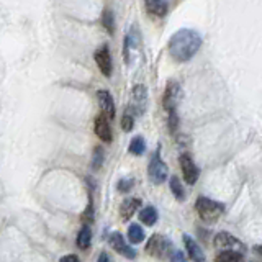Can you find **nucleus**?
Returning <instances> with one entry per match:
<instances>
[{
  "label": "nucleus",
  "instance_id": "1",
  "mask_svg": "<svg viewBox=\"0 0 262 262\" xmlns=\"http://www.w3.org/2000/svg\"><path fill=\"white\" fill-rule=\"evenodd\" d=\"M202 43H203L202 36H200V33H197L195 30L182 28L171 36L167 49L175 63H187V61L194 58L198 53V49L202 48Z\"/></svg>",
  "mask_w": 262,
  "mask_h": 262
},
{
  "label": "nucleus",
  "instance_id": "2",
  "mask_svg": "<svg viewBox=\"0 0 262 262\" xmlns=\"http://www.w3.org/2000/svg\"><path fill=\"white\" fill-rule=\"evenodd\" d=\"M195 208L202 221L210 223V225L212 223H217L223 217V213H225V205L206 197H198L195 202Z\"/></svg>",
  "mask_w": 262,
  "mask_h": 262
},
{
  "label": "nucleus",
  "instance_id": "3",
  "mask_svg": "<svg viewBox=\"0 0 262 262\" xmlns=\"http://www.w3.org/2000/svg\"><path fill=\"white\" fill-rule=\"evenodd\" d=\"M148 175H149L151 182L156 184V186H161V184H164L167 180L169 167H167V164L164 163V161L161 159V149L159 148L151 156L149 166H148Z\"/></svg>",
  "mask_w": 262,
  "mask_h": 262
},
{
  "label": "nucleus",
  "instance_id": "4",
  "mask_svg": "<svg viewBox=\"0 0 262 262\" xmlns=\"http://www.w3.org/2000/svg\"><path fill=\"white\" fill-rule=\"evenodd\" d=\"M172 251V244L163 234H152L146 244V252L156 259H166Z\"/></svg>",
  "mask_w": 262,
  "mask_h": 262
},
{
  "label": "nucleus",
  "instance_id": "5",
  "mask_svg": "<svg viewBox=\"0 0 262 262\" xmlns=\"http://www.w3.org/2000/svg\"><path fill=\"white\" fill-rule=\"evenodd\" d=\"M182 98V87L180 84L177 81H169L166 90H164V95H163V105H164V110L169 112H177V105H179Z\"/></svg>",
  "mask_w": 262,
  "mask_h": 262
},
{
  "label": "nucleus",
  "instance_id": "6",
  "mask_svg": "<svg viewBox=\"0 0 262 262\" xmlns=\"http://www.w3.org/2000/svg\"><path fill=\"white\" fill-rule=\"evenodd\" d=\"M146 105H148V90H146L143 84H138L133 89V94H131V103L128 112L133 115H143Z\"/></svg>",
  "mask_w": 262,
  "mask_h": 262
},
{
  "label": "nucleus",
  "instance_id": "7",
  "mask_svg": "<svg viewBox=\"0 0 262 262\" xmlns=\"http://www.w3.org/2000/svg\"><path fill=\"white\" fill-rule=\"evenodd\" d=\"M179 163H180L182 175H184V179H186V182L189 184V186H194V184H197L200 171H198V167L195 166L194 159L190 158V154L182 152L180 158H179Z\"/></svg>",
  "mask_w": 262,
  "mask_h": 262
},
{
  "label": "nucleus",
  "instance_id": "8",
  "mask_svg": "<svg viewBox=\"0 0 262 262\" xmlns=\"http://www.w3.org/2000/svg\"><path fill=\"white\" fill-rule=\"evenodd\" d=\"M95 63L100 69V72H102L105 77H110L112 75V71H113V64H112V56H110V49L109 46L103 44L100 46V48L95 51Z\"/></svg>",
  "mask_w": 262,
  "mask_h": 262
},
{
  "label": "nucleus",
  "instance_id": "9",
  "mask_svg": "<svg viewBox=\"0 0 262 262\" xmlns=\"http://www.w3.org/2000/svg\"><path fill=\"white\" fill-rule=\"evenodd\" d=\"M213 244L217 246L218 249H233V251H243L244 249V244L238 240V238L231 236L229 233H226V231H221V233H218L217 236L213 238Z\"/></svg>",
  "mask_w": 262,
  "mask_h": 262
},
{
  "label": "nucleus",
  "instance_id": "10",
  "mask_svg": "<svg viewBox=\"0 0 262 262\" xmlns=\"http://www.w3.org/2000/svg\"><path fill=\"white\" fill-rule=\"evenodd\" d=\"M140 43H141V38H140V33H138V28L133 27L125 38V48H123V56H125L126 64L131 63V58L140 49Z\"/></svg>",
  "mask_w": 262,
  "mask_h": 262
},
{
  "label": "nucleus",
  "instance_id": "11",
  "mask_svg": "<svg viewBox=\"0 0 262 262\" xmlns=\"http://www.w3.org/2000/svg\"><path fill=\"white\" fill-rule=\"evenodd\" d=\"M109 243H110V246L113 248V251H117L118 254H121L123 257H126V259H135L136 257V251L131 248L129 244H126L125 238H123L120 233H117V231L110 234Z\"/></svg>",
  "mask_w": 262,
  "mask_h": 262
},
{
  "label": "nucleus",
  "instance_id": "12",
  "mask_svg": "<svg viewBox=\"0 0 262 262\" xmlns=\"http://www.w3.org/2000/svg\"><path fill=\"white\" fill-rule=\"evenodd\" d=\"M94 129H95V135H97L103 143H112V138H113V136H112L110 121H109V118H107L103 113H100L98 117L95 118Z\"/></svg>",
  "mask_w": 262,
  "mask_h": 262
},
{
  "label": "nucleus",
  "instance_id": "13",
  "mask_svg": "<svg viewBox=\"0 0 262 262\" xmlns=\"http://www.w3.org/2000/svg\"><path fill=\"white\" fill-rule=\"evenodd\" d=\"M97 100H98L100 109H102V113L109 120H113L115 118V102H113V97H112L110 92L109 90H98Z\"/></svg>",
  "mask_w": 262,
  "mask_h": 262
},
{
  "label": "nucleus",
  "instance_id": "14",
  "mask_svg": "<svg viewBox=\"0 0 262 262\" xmlns=\"http://www.w3.org/2000/svg\"><path fill=\"white\" fill-rule=\"evenodd\" d=\"M184 244H186V249L189 257L194 260V262H205V254L200 248V244L194 240L192 236L189 234H184Z\"/></svg>",
  "mask_w": 262,
  "mask_h": 262
},
{
  "label": "nucleus",
  "instance_id": "15",
  "mask_svg": "<svg viewBox=\"0 0 262 262\" xmlns=\"http://www.w3.org/2000/svg\"><path fill=\"white\" fill-rule=\"evenodd\" d=\"M140 206H141V200L140 198H135V197L126 198L120 206V217L125 221H128L138 212V208H140Z\"/></svg>",
  "mask_w": 262,
  "mask_h": 262
},
{
  "label": "nucleus",
  "instance_id": "16",
  "mask_svg": "<svg viewBox=\"0 0 262 262\" xmlns=\"http://www.w3.org/2000/svg\"><path fill=\"white\" fill-rule=\"evenodd\" d=\"M146 10L148 13L154 15V17H166V13L169 10L167 0H144Z\"/></svg>",
  "mask_w": 262,
  "mask_h": 262
},
{
  "label": "nucleus",
  "instance_id": "17",
  "mask_svg": "<svg viewBox=\"0 0 262 262\" xmlns=\"http://www.w3.org/2000/svg\"><path fill=\"white\" fill-rule=\"evenodd\" d=\"M158 218H159V213L154 206H146L140 212V220L146 226H154L158 223Z\"/></svg>",
  "mask_w": 262,
  "mask_h": 262
},
{
  "label": "nucleus",
  "instance_id": "18",
  "mask_svg": "<svg viewBox=\"0 0 262 262\" xmlns=\"http://www.w3.org/2000/svg\"><path fill=\"white\" fill-rule=\"evenodd\" d=\"M90 243H92V231H90V226L89 225H84L79 231V234H77V246H79V249H89L90 248Z\"/></svg>",
  "mask_w": 262,
  "mask_h": 262
},
{
  "label": "nucleus",
  "instance_id": "19",
  "mask_svg": "<svg viewBox=\"0 0 262 262\" xmlns=\"http://www.w3.org/2000/svg\"><path fill=\"white\" fill-rule=\"evenodd\" d=\"M215 262H244V257L240 251H233V249H226L220 252Z\"/></svg>",
  "mask_w": 262,
  "mask_h": 262
},
{
  "label": "nucleus",
  "instance_id": "20",
  "mask_svg": "<svg viewBox=\"0 0 262 262\" xmlns=\"http://www.w3.org/2000/svg\"><path fill=\"white\" fill-rule=\"evenodd\" d=\"M128 240L131 244H140L144 241V231L143 228L138 225V223H133V225H129L128 228Z\"/></svg>",
  "mask_w": 262,
  "mask_h": 262
},
{
  "label": "nucleus",
  "instance_id": "21",
  "mask_svg": "<svg viewBox=\"0 0 262 262\" xmlns=\"http://www.w3.org/2000/svg\"><path fill=\"white\" fill-rule=\"evenodd\" d=\"M169 186H171V192L172 195L179 200V202H184L186 200V190H184V186L179 177H171V180H169Z\"/></svg>",
  "mask_w": 262,
  "mask_h": 262
},
{
  "label": "nucleus",
  "instance_id": "22",
  "mask_svg": "<svg viewBox=\"0 0 262 262\" xmlns=\"http://www.w3.org/2000/svg\"><path fill=\"white\" fill-rule=\"evenodd\" d=\"M146 151V141L143 136H135L129 143V152L135 154V156H141Z\"/></svg>",
  "mask_w": 262,
  "mask_h": 262
},
{
  "label": "nucleus",
  "instance_id": "23",
  "mask_svg": "<svg viewBox=\"0 0 262 262\" xmlns=\"http://www.w3.org/2000/svg\"><path fill=\"white\" fill-rule=\"evenodd\" d=\"M102 25L105 27V30L109 33H113L115 32V20H113V12L107 9L102 15Z\"/></svg>",
  "mask_w": 262,
  "mask_h": 262
},
{
  "label": "nucleus",
  "instance_id": "24",
  "mask_svg": "<svg viewBox=\"0 0 262 262\" xmlns=\"http://www.w3.org/2000/svg\"><path fill=\"white\" fill-rule=\"evenodd\" d=\"M103 159H105V152H103L102 148H100V146H97V148L94 149V158H92V169L98 171V169L102 167V164H103Z\"/></svg>",
  "mask_w": 262,
  "mask_h": 262
},
{
  "label": "nucleus",
  "instance_id": "25",
  "mask_svg": "<svg viewBox=\"0 0 262 262\" xmlns=\"http://www.w3.org/2000/svg\"><path fill=\"white\" fill-rule=\"evenodd\" d=\"M135 126V115L133 113H129V112H125V115H123V118H121V128L123 131H131Z\"/></svg>",
  "mask_w": 262,
  "mask_h": 262
},
{
  "label": "nucleus",
  "instance_id": "26",
  "mask_svg": "<svg viewBox=\"0 0 262 262\" xmlns=\"http://www.w3.org/2000/svg\"><path fill=\"white\" fill-rule=\"evenodd\" d=\"M169 118H167V125H169V131L172 135H175L177 126H179V117H177V112H169Z\"/></svg>",
  "mask_w": 262,
  "mask_h": 262
},
{
  "label": "nucleus",
  "instance_id": "27",
  "mask_svg": "<svg viewBox=\"0 0 262 262\" xmlns=\"http://www.w3.org/2000/svg\"><path fill=\"white\" fill-rule=\"evenodd\" d=\"M82 220L86 225H90L94 221V205H92V197L89 198V205H87V210L82 213Z\"/></svg>",
  "mask_w": 262,
  "mask_h": 262
},
{
  "label": "nucleus",
  "instance_id": "28",
  "mask_svg": "<svg viewBox=\"0 0 262 262\" xmlns=\"http://www.w3.org/2000/svg\"><path fill=\"white\" fill-rule=\"evenodd\" d=\"M133 186H135V180L133 179H121L120 182H118V190L121 192V194H126V192H129L131 189H133Z\"/></svg>",
  "mask_w": 262,
  "mask_h": 262
},
{
  "label": "nucleus",
  "instance_id": "29",
  "mask_svg": "<svg viewBox=\"0 0 262 262\" xmlns=\"http://www.w3.org/2000/svg\"><path fill=\"white\" fill-rule=\"evenodd\" d=\"M171 262H189V260H187L186 256H184L182 251H175V252H172V256H171Z\"/></svg>",
  "mask_w": 262,
  "mask_h": 262
},
{
  "label": "nucleus",
  "instance_id": "30",
  "mask_svg": "<svg viewBox=\"0 0 262 262\" xmlns=\"http://www.w3.org/2000/svg\"><path fill=\"white\" fill-rule=\"evenodd\" d=\"M59 262H81V260H79V257L75 256V254H67V256L61 257Z\"/></svg>",
  "mask_w": 262,
  "mask_h": 262
},
{
  "label": "nucleus",
  "instance_id": "31",
  "mask_svg": "<svg viewBox=\"0 0 262 262\" xmlns=\"http://www.w3.org/2000/svg\"><path fill=\"white\" fill-rule=\"evenodd\" d=\"M97 262H110L109 254H107V252H102V254H100V257H98V260H97Z\"/></svg>",
  "mask_w": 262,
  "mask_h": 262
},
{
  "label": "nucleus",
  "instance_id": "32",
  "mask_svg": "<svg viewBox=\"0 0 262 262\" xmlns=\"http://www.w3.org/2000/svg\"><path fill=\"white\" fill-rule=\"evenodd\" d=\"M252 251L256 252V254H259V256L262 257V246H256V248H254Z\"/></svg>",
  "mask_w": 262,
  "mask_h": 262
}]
</instances>
